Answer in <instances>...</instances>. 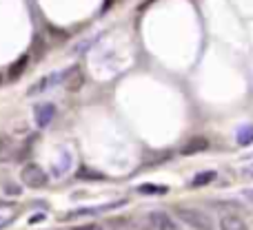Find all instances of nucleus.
I'll use <instances>...</instances> for the list:
<instances>
[{
    "label": "nucleus",
    "instance_id": "obj_1",
    "mask_svg": "<svg viewBox=\"0 0 253 230\" xmlns=\"http://www.w3.org/2000/svg\"><path fill=\"white\" fill-rule=\"evenodd\" d=\"M175 217L184 224V226L193 230H213L211 217L200 208H189V206H178L175 208Z\"/></svg>",
    "mask_w": 253,
    "mask_h": 230
},
{
    "label": "nucleus",
    "instance_id": "obj_2",
    "mask_svg": "<svg viewBox=\"0 0 253 230\" xmlns=\"http://www.w3.org/2000/svg\"><path fill=\"white\" fill-rule=\"evenodd\" d=\"M140 230H182V228H180V224L175 222L169 213H162V210H151V213L142 219Z\"/></svg>",
    "mask_w": 253,
    "mask_h": 230
},
{
    "label": "nucleus",
    "instance_id": "obj_3",
    "mask_svg": "<svg viewBox=\"0 0 253 230\" xmlns=\"http://www.w3.org/2000/svg\"><path fill=\"white\" fill-rule=\"evenodd\" d=\"M20 177H22V184L29 188H42V186H47V182H49L47 173H44L38 164H27L25 168H22Z\"/></svg>",
    "mask_w": 253,
    "mask_h": 230
},
{
    "label": "nucleus",
    "instance_id": "obj_4",
    "mask_svg": "<svg viewBox=\"0 0 253 230\" xmlns=\"http://www.w3.org/2000/svg\"><path fill=\"white\" fill-rule=\"evenodd\" d=\"M58 84H65V71H58V73H51V75H47V78L38 80V82L29 89V96H38V93L58 87Z\"/></svg>",
    "mask_w": 253,
    "mask_h": 230
},
{
    "label": "nucleus",
    "instance_id": "obj_5",
    "mask_svg": "<svg viewBox=\"0 0 253 230\" xmlns=\"http://www.w3.org/2000/svg\"><path fill=\"white\" fill-rule=\"evenodd\" d=\"M34 117H36V124H38L40 129H44V126H49L53 122V117H56V106H53L51 102L36 104L34 106Z\"/></svg>",
    "mask_w": 253,
    "mask_h": 230
},
{
    "label": "nucleus",
    "instance_id": "obj_6",
    "mask_svg": "<svg viewBox=\"0 0 253 230\" xmlns=\"http://www.w3.org/2000/svg\"><path fill=\"white\" fill-rule=\"evenodd\" d=\"M125 204H126V199H118V201H111V204H105V206H93V208H80V210H74V213H69V219H71V217H83V215L107 213V210L120 208V206H125Z\"/></svg>",
    "mask_w": 253,
    "mask_h": 230
},
{
    "label": "nucleus",
    "instance_id": "obj_7",
    "mask_svg": "<svg viewBox=\"0 0 253 230\" xmlns=\"http://www.w3.org/2000/svg\"><path fill=\"white\" fill-rule=\"evenodd\" d=\"M83 84H84V75L80 71V66H71V69L65 71V87L69 91H78Z\"/></svg>",
    "mask_w": 253,
    "mask_h": 230
},
{
    "label": "nucleus",
    "instance_id": "obj_8",
    "mask_svg": "<svg viewBox=\"0 0 253 230\" xmlns=\"http://www.w3.org/2000/svg\"><path fill=\"white\" fill-rule=\"evenodd\" d=\"M218 226L220 230H249L247 222L242 217H238V215H222Z\"/></svg>",
    "mask_w": 253,
    "mask_h": 230
},
{
    "label": "nucleus",
    "instance_id": "obj_9",
    "mask_svg": "<svg viewBox=\"0 0 253 230\" xmlns=\"http://www.w3.org/2000/svg\"><path fill=\"white\" fill-rule=\"evenodd\" d=\"M167 191L169 188L162 186V184H142V186H138V193H142V195H165Z\"/></svg>",
    "mask_w": 253,
    "mask_h": 230
},
{
    "label": "nucleus",
    "instance_id": "obj_10",
    "mask_svg": "<svg viewBox=\"0 0 253 230\" xmlns=\"http://www.w3.org/2000/svg\"><path fill=\"white\" fill-rule=\"evenodd\" d=\"M209 146V142H207L205 137H196L193 142H189L187 146L182 148V153L184 155H189V153H198V151H205V148Z\"/></svg>",
    "mask_w": 253,
    "mask_h": 230
},
{
    "label": "nucleus",
    "instance_id": "obj_11",
    "mask_svg": "<svg viewBox=\"0 0 253 230\" xmlns=\"http://www.w3.org/2000/svg\"><path fill=\"white\" fill-rule=\"evenodd\" d=\"M213 179H215V173H213V170H205V173L196 175V177L191 179V186H205V184L213 182Z\"/></svg>",
    "mask_w": 253,
    "mask_h": 230
},
{
    "label": "nucleus",
    "instance_id": "obj_12",
    "mask_svg": "<svg viewBox=\"0 0 253 230\" xmlns=\"http://www.w3.org/2000/svg\"><path fill=\"white\" fill-rule=\"evenodd\" d=\"M238 142H240L242 146L253 142V126H247V129H242L240 133H238Z\"/></svg>",
    "mask_w": 253,
    "mask_h": 230
},
{
    "label": "nucleus",
    "instance_id": "obj_13",
    "mask_svg": "<svg viewBox=\"0 0 253 230\" xmlns=\"http://www.w3.org/2000/svg\"><path fill=\"white\" fill-rule=\"evenodd\" d=\"M76 230H105V228L98 226V224H89V226H78Z\"/></svg>",
    "mask_w": 253,
    "mask_h": 230
},
{
    "label": "nucleus",
    "instance_id": "obj_14",
    "mask_svg": "<svg viewBox=\"0 0 253 230\" xmlns=\"http://www.w3.org/2000/svg\"><path fill=\"white\" fill-rule=\"evenodd\" d=\"M9 222H11V217H2V215H0V230H2L4 226H7Z\"/></svg>",
    "mask_w": 253,
    "mask_h": 230
},
{
    "label": "nucleus",
    "instance_id": "obj_15",
    "mask_svg": "<svg viewBox=\"0 0 253 230\" xmlns=\"http://www.w3.org/2000/svg\"><path fill=\"white\" fill-rule=\"evenodd\" d=\"M245 197H247L249 201H253V188H247V191H245Z\"/></svg>",
    "mask_w": 253,
    "mask_h": 230
}]
</instances>
